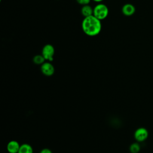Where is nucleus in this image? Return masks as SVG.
Segmentation results:
<instances>
[{
	"instance_id": "obj_1",
	"label": "nucleus",
	"mask_w": 153,
	"mask_h": 153,
	"mask_svg": "<svg viewBox=\"0 0 153 153\" xmlns=\"http://www.w3.org/2000/svg\"><path fill=\"white\" fill-rule=\"evenodd\" d=\"M81 26L84 33L89 36H94L99 35L102 30L101 20L93 15L84 17Z\"/></svg>"
},
{
	"instance_id": "obj_2",
	"label": "nucleus",
	"mask_w": 153,
	"mask_h": 153,
	"mask_svg": "<svg viewBox=\"0 0 153 153\" xmlns=\"http://www.w3.org/2000/svg\"><path fill=\"white\" fill-rule=\"evenodd\" d=\"M108 13V8L104 4L99 3L93 8V16L100 20L105 19L107 17Z\"/></svg>"
},
{
	"instance_id": "obj_3",
	"label": "nucleus",
	"mask_w": 153,
	"mask_h": 153,
	"mask_svg": "<svg viewBox=\"0 0 153 153\" xmlns=\"http://www.w3.org/2000/svg\"><path fill=\"white\" fill-rule=\"evenodd\" d=\"M54 53L55 50L54 47L51 44H47L45 45L42 49L41 54L47 61L52 62L53 60Z\"/></svg>"
},
{
	"instance_id": "obj_4",
	"label": "nucleus",
	"mask_w": 153,
	"mask_h": 153,
	"mask_svg": "<svg viewBox=\"0 0 153 153\" xmlns=\"http://www.w3.org/2000/svg\"><path fill=\"white\" fill-rule=\"evenodd\" d=\"M148 137V131L146 128L139 127L134 133V137L137 142L145 141Z\"/></svg>"
},
{
	"instance_id": "obj_5",
	"label": "nucleus",
	"mask_w": 153,
	"mask_h": 153,
	"mask_svg": "<svg viewBox=\"0 0 153 153\" xmlns=\"http://www.w3.org/2000/svg\"><path fill=\"white\" fill-rule=\"evenodd\" d=\"M41 71L42 74L46 76H52L55 72V69L51 62H45L41 65Z\"/></svg>"
},
{
	"instance_id": "obj_6",
	"label": "nucleus",
	"mask_w": 153,
	"mask_h": 153,
	"mask_svg": "<svg viewBox=\"0 0 153 153\" xmlns=\"http://www.w3.org/2000/svg\"><path fill=\"white\" fill-rule=\"evenodd\" d=\"M20 144L17 140H11L7 145V150L9 153H18Z\"/></svg>"
},
{
	"instance_id": "obj_7",
	"label": "nucleus",
	"mask_w": 153,
	"mask_h": 153,
	"mask_svg": "<svg viewBox=\"0 0 153 153\" xmlns=\"http://www.w3.org/2000/svg\"><path fill=\"white\" fill-rule=\"evenodd\" d=\"M121 11L124 16H131L135 13L136 8L131 4H126L123 6Z\"/></svg>"
},
{
	"instance_id": "obj_8",
	"label": "nucleus",
	"mask_w": 153,
	"mask_h": 153,
	"mask_svg": "<svg viewBox=\"0 0 153 153\" xmlns=\"http://www.w3.org/2000/svg\"><path fill=\"white\" fill-rule=\"evenodd\" d=\"M81 13L84 17H86L93 15V8L88 4L82 5L81 9Z\"/></svg>"
},
{
	"instance_id": "obj_9",
	"label": "nucleus",
	"mask_w": 153,
	"mask_h": 153,
	"mask_svg": "<svg viewBox=\"0 0 153 153\" xmlns=\"http://www.w3.org/2000/svg\"><path fill=\"white\" fill-rule=\"evenodd\" d=\"M18 153H33L32 146L29 143L21 144Z\"/></svg>"
},
{
	"instance_id": "obj_10",
	"label": "nucleus",
	"mask_w": 153,
	"mask_h": 153,
	"mask_svg": "<svg viewBox=\"0 0 153 153\" xmlns=\"http://www.w3.org/2000/svg\"><path fill=\"white\" fill-rule=\"evenodd\" d=\"M45 62V59L43 57L42 54H37L35 55L33 57V62L38 65H41Z\"/></svg>"
},
{
	"instance_id": "obj_11",
	"label": "nucleus",
	"mask_w": 153,
	"mask_h": 153,
	"mask_svg": "<svg viewBox=\"0 0 153 153\" xmlns=\"http://www.w3.org/2000/svg\"><path fill=\"white\" fill-rule=\"evenodd\" d=\"M140 150V146L139 142H134L131 143L129 147V151L131 153H138Z\"/></svg>"
},
{
	"instance_id": "obj_12",
	"label": "nucleus",
	"mask_w": 153,
	"mask_h": 153,
	"mask_svg": "<svg viewBox=\"0 0 153 153\" xmlns=\"http://www.w3.org/2000/svg\"><path fill=\"white\" fill-rule=\"evenodd\" d=\"M76 2L82 5H87L90 3V0H76Z\"/></svg>"
},
{
	"instance_id": "obj_13",
	"label": "nucleus",
	"mask_w": 153,
	"mask_h": 153,
	"mask_svg": "<svg viewBox=\"0 0 153 153\" xmlns=\"http://www.w3.org/2000/svg\"><path fill=\"white\" fill-rule=\"evenodd\" d=\"M39 153H53V152L50 149L47 148H45L42 149L40 151Z\"/></svg>"
},
{
	"instance_id": "obj_14",
	"label": "nucleus",
	"mask_w": 153,
	"mask_h": 153,
	"mask_svg": "<svg viewBox=\"0 0 153 153\" xmlns=\"http://www.w3.org/2000/svg\"><path fill=\"white\" fill-rule=\"evenodd\" d=\"M93 1L96 2H101L102 1H103V0H93Z\"/></svg>"
},
{
	"instance_id": "obj_15",
	"label": "nucleus",
	"mask_w": 153,
	"mask_h": 153,
	"mask_svg": "<svg viewBox=\"0 0 153 153\" xmlns=\"http://www.w3.org/2000/svg\"><path fill=\"white\" fill-rule=\"evenodd\" d=\"M7 153H9V152H7Z\"/></svg>"
}]
</instances>
